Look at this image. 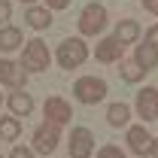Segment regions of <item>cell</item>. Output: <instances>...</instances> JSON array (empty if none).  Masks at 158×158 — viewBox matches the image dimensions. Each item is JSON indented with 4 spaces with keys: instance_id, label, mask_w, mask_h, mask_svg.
<instances>
[{
    "instance_id": "1",
    "label": "cell",
    "mask_w": 158,
    "mask_h": 158,
    "mask_svg": "<svg viewBox=\"0 0 158 158\" xmlns=\"http://www.w3.org/2000/svg\"><path fill=\"white\" fill-rule=\"evenodd\" d=\"M49 46L43 43V40H27L24 43V49H21V67L27 70V73H43L46 67H49Z\"/></svg>"
},
{
    "instance_id": "2",
    "label": "cell",
    "mask_w": 158,
    "mask_h": 158,
    "mask_svg": "<svg viewBox=\"0 0 158 158\" xmlns=\"http://www.w3.org/2000/svg\"><path fill=\"white\" fill-rule=\"evenodd\" d=\"M55 58H58V64L64 67V70H76L79 64L88 58V46H85L82 40L67 37V40H61V46H58V52H55Z\"/></svg>"
},
{
    "instance_id": "3",
    "label": "cell",
    "mask_w": 158,
    "mask_h": 158,
    "mask_svg": "<svg viewBox=\"0 0 158 158\" xmlns=\"http://www.w3.org/2000/svg\"><path fill=\"white\" fill-rule=\"evenodd\" d=\"M73 94L79 103H98L106 98V82L100 76H79L73 85Z\"/></svg>"
},
{
    "instance_id": "4",
    "label": "cell",
    "mask_w": 158,
    "mask_h": 158,
    "mask_svg": "<svg viewBox=\"0 0 158 158\" xmlns=\"http://www.w3.org/2000/svg\"><path fill=\"white\" fill-rule=\"evenodd\" d=\"M106 27V9L100 6V3H88L82 12H79V31L85 34V37H94Z\"/></svg>"
},
{
    "instance_id": "5",
    "label": "cell",
    "mask_w": 158,
    "mask_h": 158,
    "mask_svg": "<svg viewBox=\"0 0 158 158\" xmlns=\"http://www.w3.org/2000/svg\"><path fill=\"white\" fill-rule=\"evenodd\" d=\"M58 140H61V128H58V125H52V122H43L37 131H34V149L49 155V152H55Z\"/></svg>"
},
{
    "instance_id": "6",
    "label": "cell",
    "mask_w": 158,
    "mask_h": 158,
    "mask_svg": "<svg viewBox=\"0 0 158 158\" xmlns=\"http://www.w3.org/2000/svg\"><path fill=\"white\" fill-rule=\"evenodd\" d=\"M94 152V137L88 128H73L70 134V158H88Z\"/></svg>"
},
{
    "instance_id": "7",
    "label": "cell",
    "mask_w": 158,
    "mask_h": 158,
    "mask_svg": "<svg viewBox=\"0 0 158 158\" xmlns=\"http://www.w3.org/2000/svg\"><path fill=\"white\" fill-rule=\"evenodd\" d=\"M137 113L143 122H155L158 118V88H140L137 94Z\"/></svg>"
},
{
    "instance_id": "8",
    "label": "cell",
    "mask_w": 158,
    "mask_h": 158,
    "mask_svg": "<svg viewBox=\"0 0 158 158\" xmlns=\"http://www.w3.org/2000/svg\"><path fill=\"white\" fill-rule=\"evenodd\" d=\"M73 118V110H70V103L64 98H46V122H52V125H67Z\"/></svg>"
},
{
    "instance_id": "9",
    "label": "cell",
    "mask_w": 158,
    "mask_h": 158,
    "mask_svg": "<svg viewBox=\"0 0 158 158\" xmlns=\"http://www.w3.org/2000/svg\"><path fill=\"white\" fill-rule=\"evenodd\" d=\"M152 143H155V137L146 131V125H131L128 128V146L137 152V155H152Z\"/></svg>"
},
{
    "instance_id": "10",
    "label": "cell",
    "mask_w": 158,
    "mask_h": 158,
    "mask_svg": "<svg viewBox=\"0 0 158 158\" xmlns=\"http://www.w3.org/2000/svg\"><path fill=\"white\" fill-rule=\"evenodd\" d=\"M24 67L21 64H12L9 58H0V85H9V88H15L19 91L21 85H24Z\"/></svg>"
},
{
    "instance_id": "11",
    "label": "cell",
    "mask_w": 158,
    "mask_h": 158,
    "mask_svg": "<svg viewBox=\"0 0 158 158\" xmlns=\"http://www.w3.org/2000/svg\"><path fill=\"white\" fill-rule=\"evenodd\" d=\"M122 49H125V43H118L116 37H106V40L98 43L94 55H98V61H103V64H113V61L122 58Z\"/></svg>"
},
{
    "instance_id": "12",
    "label": "cell",
    "mask_w": 158,
    "mask_h": 158,
    "mask_svg": "<svg viewBox=\"0 0 158 158\" xmlns=\"http://www.w3.org/2000/svg\"><path fill=\"white\" fill-rule=\"evenodd\" d=\"M24 21H27L34 31H46V27L52 24V9H49V6H31V9L24 12Z\"/></svg>"
},
{
    "instance_id": "13",
    "label": "cell",
    "mask_w": 158,
    "mask_h": 158,
    "mask_svg": "<svg viewBox=\"0 0 158 158\" xmlns=\"http://www.w3.org/2000/svg\"><path fill=\"white\" fill-rule=\"evenodd\" d=\"M6 103H9V110H12V116H27L31 110H34V100H31V94L27 91H12L9 98H6Z\"/></svg>"
},
{
    "instance_id": "14",
    "label": "cell",
    "mask_w": 158,
    "mask_h": 158,
    "mask_svg": "<svg viewBox=\"0 0 158 158\" xmlns=\"http://www.w3.org/2000/svg\"><path fill=\"white\" fill-rule=\"evenodd\" d=\"M113 37H116L118 43H125V46H128V43L140 40V24H137L134 19H125V21H118V24H116V34H113Z\"/></svg>"
},
{
    "instance_id": "15",
    "label": "cell",
    "mask_w": 158,
    "mask_h": 158,
    "mask_svg": "<svg viewBox=\"0 0 158 158\" xmlns=\"http://www.w3.org/2000/svg\"><path fill=\"white\" fill-rule=\"evenodd\" d=\"M12 49H21V31L15 24H6L0 27V52H12Z\"/></svg>"
},
{
    "instance_id": "16",
    "label": "cell",
    "mask_w": 158,
    "mask_h": 158,
    "mask_svg": "<svg viewBox=\"0 0 158 158\" xmlns=\"http://www.w3.org/2000/svg\"><path fill=\"white\" fill-rule=\"evenodd\" d=\"M134 61H137L143 70H152V67L158 64V49H155V46H149V43H140L137 52H134Z\"/></svg>"
},
{
    "instance_id": "17",
    "label": "cell",
    "mask_w": 158,
    "mask_h": 158,
    "mask_svg": "<svg viewBox=\"0 0 158 158\" xmlns=\"http://www.w3.org/2000/svg\"><path fill=\"white\" fill-rule=\"evenodd\" d=\"M106 122H110L113 128H125V125L131 122V110H128L125 103H110V106H106Z\"/></svg>"
},
{
    "instance_id": "18",
    "label": "cell",
    "mask_w": 158,
    "mask_h": 158,
    "mask_svg": "<svg viewBox=\"0 0 158 158\" xmlns=\"http://www.w3.org/2000/svg\"><path fill=\"white\" fill-rule=\"evenodd\" d=\"M19 134H21V122L15 116H3L0 118V140H19Z\"/></svg>"
},
{
    "instance_id": "19",
    "label": "cell",
    "mask_w": 158,
    "mask_h": 158,
    "mask_svg": "<svg viewBox=\"0 0 158 158\" xmlns=\"http://www.w3.org/2000/svg\"><path fill=\"white\" fill-rule=\"evenodd\" d=\"M143 73H146V70H143L134 58L122 61V79H125V82H137V79H143Z\"/></svg>"
},
{
    "instance_id": "20",
    "label": "cell",
    "mask_w": 158,
    "mask_h": 158,
    "mask_svg": "<svg viewBox=\"0 0 158 158\" xmlns=\"http://www.w3.org/2000/svg\"><path fill=\"white\" fill-rule=\"evenodd\" d=\"M98 158H125V152H122V146H116V143H106V146H100Z\"/></svg>"
},
{
    "instance_id": "21",
    "label": "cell",
    "mask_w": 158,
    "mask_h": 158,
    "mask_svg": "<svg viewBox=\"0 0 158 158\" xmlns=\"http://www.w3.org/2000/svg\"><path fill=\"white\" fill-rule=\"evenodd\" d=\"M9 15H12V6H9V0H0V24H3V27H6Z\"/></svg>"
},
{
    "instance_id": "22",
    "label": "cell",
    "mask_w": 158,
    "mask_h": 158,
    "mask_svg": "<svg viewBox=\"0 0 158 158\" xmlns=\"http://www.w3.org/2000/svg\"><path fill=\"white\" fill-rule=\"evenodd\" d=\"M9 158H34V149H27V146H12V155Z\"/></svg>"
},
{
    "instance_id": "23",
    "label": "cell",
    "mask_w": 158,
    "mask_h": 158,
    "mask_svg": "<svg viewBox=\"0 0 158 158\" xmlns=\"http://www.w3.org/2000/svg\"><path fill=\"white\" fill-rule=\"evenodd\" d=\"M143 43H149V46H155V49H158V24L146 31V40H143Z\"/></svg>"
},
{
    "instance_id": "24",
    "label": "cell",
    "mask_w": 158,
    "mask_h": 158,
    "mask_svg": "<svg viewBox=\"0 0 158 158\" xmlns=\"http://www.w3.org/2000/svg\"><path fill=\"white\" fill-rule=\"evenodd\" d=\"M143 9L152 12V15H158V0H143Z\"/></svg>"
},
{
    "instance_id": "25",
    "label": "cell",
    "mask_w": 158,
    "mask_h": 158,
    "mask_svg": "<svg viewBox=\"0 0 158 158\" xmlns=\"http://www.w3.org/2000/svg\"><path fill=\"white\" fill-rule=\"evenodd\" d=\"M67 3H70V0H46V6H49V9H64Z\"/></svg>"
},
{
    "instance_id": "26",
    "label": "cell",
    "mask_w": 158,
    "mask_h": 158,
    "mask_svg": "<svg viewBox=\"0 0 158 158\" xmlns=\"http://www.w3.org/2000/svg\"><path fill=\"white\" fill-rule=\"evenodd\" d=\"M152 155H158V137H155V143H152Z\"/></svg>"
},
{
    "instance_id": "27",
    "label": "cell",
    "mask_w": 158,
    "mask_h": 158,
    "mask_svg": "<svg viewBox=\"0 0 158 158\" xmlns=\"http://www.w3.org/2000/svg\"><path fill=\"white\" fill-rule=\"evenodd\" d=\"M24 3H34V0H24Z\"/></svg>"
},
{
    "instance_id": "28",
    "label": "cell",
    "mask_w": 158,
    "mask_h": 158,
    "mask_svg": "<svg viewBox=\"0 0 158 158\" xmlns=\"http://www.w3.org/2000/svg\"><path fill=\"white\" fill-rule=\"evenodd\" d=\"M0 158H3V155H0Z\"/></svg>"
}]
</instances>
